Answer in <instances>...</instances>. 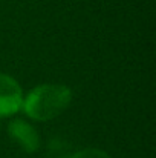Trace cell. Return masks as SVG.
<instances>
[{
  "instance_id": "1",
  "label": "cell",
  "mask_w": 156,
  "mask_h": 158,
  "mask_svg": "<svg viewBox=\"0 0 156 158\" xmlns=\"http://www.w3.org/2000/svg\"><path fill=\"white\" fill-rule=\"evenodd\" d=\"M72 102V91L61 83H43L25 97L22 110L34 121H49L61 115Z\"/></svg>"
},
{
  "instance_id": "4",
  "label": "cell",
  "mask_w": 156,
  "mask_h": 158,
  "mask_svg": "<svg viewBox=\"0 0 156 158\" xmlns=\"http://www.w3.org/2000/svg\"><path fill=\"white\" fill-rule=\"evenodd\" d=\"M70 158H112L106 151L103 149H97V148H86L81 149L78 152H75Z\"/></svg>"
},
{
  "instance_id": "2",
  "label": "cell",
  "mask_w": 156,
  "mask_h": 158,
  "mask_svg": "<svg viewBox=\"0 0 156 158\" xmlns=\"http://www.w3.org/2000/svg\"><path fill=\"white\" fill-rule=\"evenodd\" d=\"M23 89L20 83L9 74L0 72V118L14 117L22 110Z\"/></svg>"
},
{
  "instance_id": "3",
  "label": "cell",
  "mask_w": 156,
  "mask_h": 158,
  "mask_svg": "<svg viewBox=\"0 0 156 158\" xmlns=\"http://www.w3.org/2000/svg\"><path fill=\"white\" fill-rule=\"evenodd\" d=\"M9 137L28 154H34L40 149V135L37 129L26 120L14 118L8 124Z\"/></svg>"
}]
</instances>
